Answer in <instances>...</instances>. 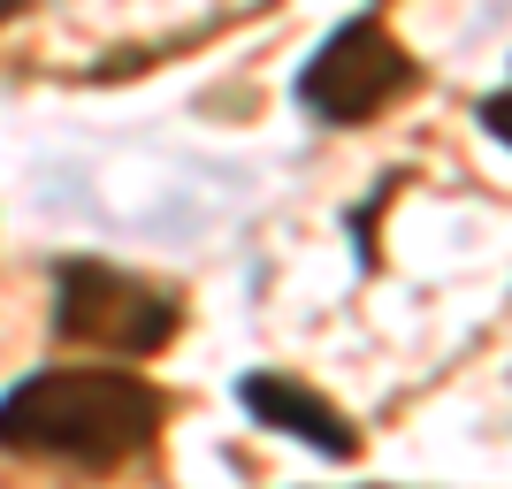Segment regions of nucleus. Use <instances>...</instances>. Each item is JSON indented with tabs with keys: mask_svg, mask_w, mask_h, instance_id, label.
I'll return each mask as SVG.
<instances>
[{
	"mask_svg": "<svg viewBox=\"0 0 512 489\" xmlns=\"http://www.w3.org/2000/svg\"><path fill=\"white\" fill-rule=\"evenodd\" d=\"M474 115H482V130H490L497 146H512V85H505V92H490V100L474 107Z\"/></svg>",
	"mask_w": 512,
	"mask_h": 489,
	"instance_id": "39448f33",
	"label": "nucleus"
},
{
	"mask_svg": "<svg viewBox=\"0 0 512 489\" xmlns=\"http://www.w3.org/2000/svg\"><path fill=\"white\" fill-rule=\"evenodd\" d=\"M237 405H245L260 428H276V436L321 451V459H360V428H352V413H344L337 398H321L314 383H299V375H268V367H253V375H237Z\"/></svg>",
	"mask_w": 512,
	"mask_h": 489,
	"instance_id": "20e7f679",
	"label": "nucleus"
},
{
	"mask_svg": "<svg viewBox=\"0 0 512 489\" xmlns=\"http://www.w3.org/2000/svg\"><path fill=\"white\" fill-rule=\"evenodd\" d=\"M169 428V390L130 367H39L0 398V451L115 474L146 459Z\"/></svg>",
	"mask_w": 512,
	"mask_h": 489,
	"instance_id": "f257e3e1",
	"label": "nucleus"
},
{
	"mask_svg": "<svg viewBox=\"0 0 512 489\" xmlns=\"http://www.w3.org/2000/svg\"><path fill=\"white\" fill-rule=\"evenodd\" d=\"M413 85H421V69H413L406 46L390 39L375 16H352V23H337V31L314 46V62L299 69V107L321 115V123L360 130V123H375L390 100H406Z\"/></svg>",
	"mask_w": 512,
	"mask_h": 489,
	"instance_id": "7ed1b4c3",
	"label": "nucleus"
},
{
	"mask_svg": "<svg viewBox=\"0 0 512 489\" xmlns=\"http://www.w3.org/2000/svg\"><path fill=\"white\" fill-rule=\"evenodd\" d=\"M360 489H390V482H360Z\"/></svg>",
	"mask_w": 512,
	"mask_h": 489,
	"instance_id": "0eeeda50",
	"label": "nucleus"
},
{
	"mask_svg": "<svg viewBox=\"0 0 512 489\" xmlns=\"http://www.w3.org/2000/svg\"><path fill=\"white\" fill-rule=\"evenodd\" d=\"M16 8H23V0H0V23H8V16H16Z\"/></svg>",
	"mask_w": 512,
	"mask_h": 489,
	"instance_id": "423d86ee",
	"label": "nucleus"
},
{
	"mask_svg": "<svg viewBox=\"0 0 512 489\" xmlns=\"http://www.w3.org/2000/svg\"><path fill=\"white\" fill-rule=\"evenodd\" d=\"M184 329V291L115 260H62L54 268V337L92 360H153Z\"/></svg>",
	"mask_w": 512,
	"mask_h": 489,
	"instance_id": "f03ea898",
	"label": "nucleus"
}]
</instances>
